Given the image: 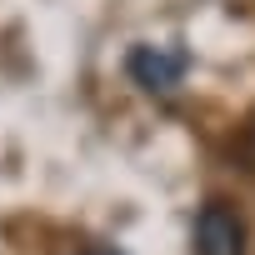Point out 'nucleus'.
I'll return each mask as SVG.
<instances>
[{"label":"nucleus","instance_id":"1","mask_svg":"<svg viewBox=\"0 0 255 255\" xmlns=\"http://www.w3.org/2000/svg\"><path fill=\"white\" fill-rule=\"evenodd\" d=\"M125 70H130V80L150 95H175L185 70H190V55L180 45H135L130 60H125Z\"/></svg>","mask_w":255,"mask_h":255},{"label":"nucleus","instance_id":"2","mask_svg":"<svg viewBox=\"0 0 255 255\" xmlns=\"http://www.w3.org/2000/svg\"><path fill=\"white\" fill-rule=\"evenodd\" d=\"M195 255H245V220L230 200H205L195 215Z\"/></svg>","mask_w":255,"mask_h":255},{"label":"nucleus","instance_id":"3","mask_svg":"<svg viewBox=\"0 0 255 255\" xmlns=\"http://www.w3.org/2000/svg\"><path fill=\"white\" fill-rule=\"evenodd\" d=\"M80 255H105V250H80Z\"/></svg>","mask_w":255,"mask_h":255}]
</instances>
